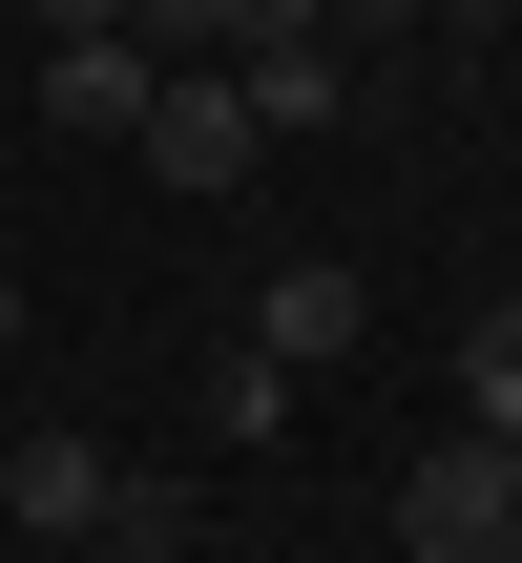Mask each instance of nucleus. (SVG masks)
<instances>
[{
  "label": "nucleus",
  "mask_w": 522,
  "mask_h": 563,
  "mask_svg": "<svg viewBox=\"0 0 522 563\" xmlns=\"http://www.w3.org/2000/svg\"><path fill=\"white\" fill-rule=\"evenodd\" d=\"M398 543L418 563H522V439H418V481H398Z\"/></svg>",
  "instance_id": "obj_1"
},
{
  "label": "nucleus",
  "mask_w": 522,
  "mask_h": 563,
  "mask_svg": "<svg viewBox=\"0 0 522 563\" xmlns=\"http://www.w3.org/2000/svg\"><path fill=\"white\" fill-rule=\"evenodd\" d=\"M126 146H146V167H167L188 209L272 167V125H251V84H230V63H146V104H126Z\"/></svg>",
  "instance_id": "obj_2"
},
{
  "label": "nucleus",
  "mask_w": 522,
  "mask_h": 563,
  "mask_svg": "<svg viewBox=\"0 0 522 563\" xmlns=\"http://www.w3.org/2000/svg\"><path fill=\"white\" fill-rule=\"evenodd\" d=\"M105 501H126V460H105V439H63V418H21V460H0V543L63 563V543H105Z\"/></svg>",
  "instance_id": "obj_3"
},
{
  "label": "nucleus",
  "mask_w": 522,
  "mask_h": 563,
  "mask_svg": "<svg viewBox=\"0 0 522 563\" xmlns=\"http://www.w3.org/2000/svg\"><path fill=\"white\" fill-rule=\"evenodd\" d=\"M21 104H42L63 146H126V104H146V42H126V21H105V42H42V63H21Z\"/></svg>",
  "instance_id": "obj_4"
},
{
  "label": "nucleus",
  "mask_w": 522,
  "mask_h": 563,
  "mask_svg": "<svg viewBox=\"0 0 522 563\" xmlns=\"http://www.w3.org/2000/svg\"><path fill=\"white\" fill-rule=\"evenodd\" d=\"M251 334H272V355H293V376H335V355H356V334H377V292H356V272H335V251H293V272H272V292H251Z\"/></svg>",
  "instance_id": "obj_5"
},
{
  "label": "nucleus",
  "mask_w": 522,
  "mask_h": 563,
  "mask_svg": "<svg viewBox=\"0 0 522 563\" xmlns=\"http://www.w3.org/2000/svg\"><path fill=\"white\" fill-rule=\"evenodd\" d=\"M230 84H251V125L293 146V125H335V104H356V42H335V21H293V42H251Z\"/></svg>",
  "instance_id": "obj_6"
},
{
  "label": "nucleus",
  "mask_w": 522,
  "mask_h": 563,
  "mask_svg": "<svg viewBox=\"0 0 522 563\" xmlns=\"http://www.w3.org/2000/svg\"><path fill=\"white\" fill-rule=\"evenodd\" d=\"M293 397H314V376H293L272 334H230V355L188 376V418H209V439H293Z\"/></svg>",
  "instance_id": "obj_7"
},
{
  "label": "nucleus",
  "mask_w": 522,
  "mask_h": 563,
  "mask_svg": "<svg viewBox=\"0 0 522 563\" xmlns=\"http://www.w3.org/2000/svg\"><path fill=\"white\" fill-rule=\"evenodd\" d=\"M460 418L522 439V292H502V313H460Z\"/></svg>",
  "instance_id": "obj_8"
},
{
  "label": "nucleus",
  "mask_w": 522,
  "mask_h": 563,
  "mask_svg": "<svg viewBox=\"0 0 522 563\" xmlns=\"http://www.w3.org/2000/svg\"><path fill=\"white\" fill-rule=\"evenodd\" d=\"M63 563H188V501H167V481H126V501H105V543H63Z\"/></svg>",
  "instance_id": "obj_9"
},
{
  "label": "nucleus",
  "mask_w": 522,
  "mask_h": 563,
  "mask_svg": "<svg viewBox=\"0 0 522 563\" xmlns=\"http://www.w3.org/2000/svg\"><path fill=\"white\" fill-rule=\"evenodd\" d=\"M314 21H335V42H356V63H377V42H398V21H418V0H314Z\"/></svg>",
  "instance_id": "obj_10"
},
{
  "label": "nucleus",
  "mask_w": 522,
  "mask_h": 563,
  "mask_svg": "<svg viewBox=\"0 0 522 563\" xmlns=\"http://www.w3.org/2000/svg\"><path fill=\"white\" fill-rule=\"evenodd\" d=\"M105 21H126V0H42V42H105Z\"/></svg>",
  "instance_id": "obj_11"
},
{
  "label": "nucleus",
  "mask_w": 522,
  "mask_h": 563,
  "mask_svg": "<svg viewBox=\"0 0 522 563\" xmlns=\"http://www.w3.org/2000/svg\"><path fill=\"white\" fill-rule=\"evenodd\" d=\"M0 355H21V251H0Z\"/></svg>",
  "instance_id": "obj_12"
},
{
  "label": "nucleus",
  "mask_w": 522,
  "mask_h": 563,
  "mask_svg": "<svg viewBox=\"0 0 522 563\" xmlns=\"http://www.w3.org/2000/svg\"><path fill=\"white\" fill-rule=\"evenodd\" d=\"M418 21H522V0H418Z\"/></svg>",
  "instance_id": "obj_13"
},
{
  "label": "nucleus",
  "mask_w": 522,
  "mask_h": 563,
  "mask_svg": "<svg viewBox=\"0 0 522 563\" xmlns=\"http://www.w3.org/2000/svg\"><path fill=\"white\" fill-rule=\"evenodd\" d=\"M0 563H21V543H0Z\"/></svg>",
  "instance_id": "obj_14"
}]
</instances>
